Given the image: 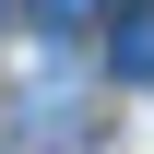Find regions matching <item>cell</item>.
Instances as JSON below:
<instances>
[{
  "label": "cell",
  "mask_w": 154,
  "mask_h": 154,
  "mask_svg": "<svg viewBox=\"0 0 154 154\" xmlns=\"http://www.w3.org/2000/svg\"><path fill=\"white\" fill-rule=\"evenodd\" d=\"M24 12H36V36H95L119 0H24Z\"/></svg>",
  "instance_id": "7a4b0ae2"
},
{
  "label": "cell",
  "mask_w": 154,
  "mask_h": 154,
  "mask_svg": "<svg viewBox=\"0 0 154 154\" xmlns=\"http://www.w3.org/2000/svg\"><path fill=\"white\" fill-rule=\"evenodd\" d=\"M107 71H119V83H154V12H119V36H107Z\"/></svg>",
  "instance_id": "6da1fadb"
}]
</instances>
